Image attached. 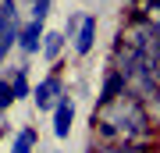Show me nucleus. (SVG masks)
I'll use <instances>...</instances> for the list:
<instances>
[{"label":"nucleus","mask_w":160,"mask_h":153,"mask_svg":"<svg viewBox=\"0 0 160 153\" xmlns=\"http://www.w3.org/2000/svg\"><path fill=\"white\" fill-rule=\"evenodd\" d=\"M92 125L100 128V139L118 146H135L149 135V114L135 93L118 96L110 103H100V114H92Z\"/></svg>","instance_id":"obj_1"},{"label":"nucleus","mask_w":160,"mask_h":153,"mask_svg":"<svg viewBox=\"0 0 160 153\" xmlns=\"http://www.w3.org/2000/svg\"><path fill=\"white\" fill-rule=\"evenodd\" d=\"M36 107L39 110H50V107H57V96H61V79H43L39 85H36Z\"/></svg>","instance_id":"obj_2"},{"label":"nucleus","mask_w":160,"mask_h":153,"mask_svg":"<svg viewBox=\"0 0 160 153\" xmlns=\"http://www.w3.org/2000/svg\"><path fill=\"white\" fill-rule=\"evenodd\" d=\"M71 118H75V103L64 96L57 103V110H53V135L57 139H68V132H71Z\"/></svg>","instance_id":"obj_3"},{"label":"nucleus","mask_w":160,"mask_h":153,"mask_svg":"<svg viewBox=\"0 0 160 153\" xmlns=\"http://www.w3.org/2000/svg\"><path fill=\"white\" fill-rule=\"evenodd\" d=\"M125 75L121 71H110L107 79H103V89H100V103H110V100H118V96H125Z\"/></svg>","instance_id":"obj_4"},{"label":"nucleus","mask_w":160,"mask_h":153,"mask_svg":"<svg viewBox=\"0 0 160 153\" xmlns=\"http://www.w3.org/2000/svg\"><path fill=\"white\" fill-rule=\"evenodd\" d=\"M92 39H96V18H82V22H78V36H75V50L89 54L92 50Z\"/></svg>","instance_id":"obj_5"},{"label":"nucleus","mask_w":160,"mask_h":153,"mask_svg":"<svg viewBox=\"0 0 160 153\" xmlns=\"http://www.w3.org/2000/svg\"><path fill=\"white\" fill-rule=\"evenodd\" d=\"M18 39H22V50H29V54H36L39 50V39H43V22H32L22 28V36H18Z\"/></svg>","instance_id":"obj_6"},{"label":"nucleus","mask_w":160,"mask_h":153,"mask_svg":"<svg viewBox=\"0 0 160 153\" xmlns=\"http://www.w3.org/2000/svg\"><path fill=\"white\" fill-rule=\"evenodd\" d=\"M61 46H64V36H61V32H46V36H43V54H46V57H57Z\"/></svg>","instance_id":"obj_7"},{"label":"nucleus","mask_w":160,"mask_h":153,"mask_svg":"<svg viewBox=\"0 0 160 153\" xmlns=\"http://www.w3.org/2000/svg\"><path fill=\"white\" fill-rule=\"evenodd\" d=\"M32 142H36V132H32V128H25L22 135L14 139V146H11V153H32Z\"/></svg>","instance_id":"obj_8"},{"label":"nucleus","mask_w":160,"mask_h":153,"mask_svg":"<svg viewBox=\"0 0 160 153\" xmlns=\"http://www.w3.org/2000/svg\"><path fill=\"white\" fill-rule=\"evenodd\" d=\"M11 93H14V100L29 96V82H25V71H22V68L14 71V82H11Z\"/></svg>","instance_id":"obj_9"},{"label":"nucleus","mask_w":160,"mask_h":153,"mask_svg":"<svg viewBox=\"0 0 160 153\" xmlns=\"http://www.w3.org/2000/svg\"><path fill=\"white\" fill-rule=\"evenodd\" d=\"M11 100H14L11 82H4V79H0V110H4V107H11Z\"/></svg>","instance_id":"obj_10"},{"label":"nucleus","mask_w":160,"mask_h":153,"mask_svg":"<svg viewBox=\"0 0 160 153\" xmlns=\"http://www.w3.org/2000/svg\"><path fill=\"white\" fill-rule=\"evenodd\" d=\"M0 57H4V50H0Z\"/></svg>","instance_id":"obj_11"}]
</instances>
